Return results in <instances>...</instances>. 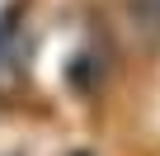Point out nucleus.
I'll use <instances>...</instances> for the list:
<instances>
[{
    "label": "nucleus",
    "instance_id": "obj_1",
    "mask_svg": "<svg viewBox=\"0 0 160 156\" xmlns=\"http://www.w3.org/2000/svg\"><path fill=\"white\" fill-rule=\"evenodd\" d=\"M127 19L141 38H160V0H127Z\"/></svg>",
    "mask_w": 160,
    "mask_h": 156
}]
</instances>
